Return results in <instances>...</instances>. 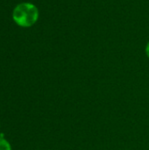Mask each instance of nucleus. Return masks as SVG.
<instances>
[{
    "mask_svg": "<svg viewBox=\"0 0 149 150\" xmlns=\"http://www.w3.org/2000/svg\"><path fill=\"white\" fill-rule=\"evenodd\" d=\"M12 18L15 23L19 26L30 27L38 20L39 10L32 4L21 3L15 7Z\"/></svg>",
    "mask_w": 149,
    "mask_h": 150,
    "instance_id": "1",
    "label": "nucleus"
},
{
    "mask_svg": "<svg viewBox=\"0 0 149 150\" xmlns=\"http://www.w3.org/2000/svg\"><path fill=\"white\" fill-rule=\"evenodd\" d=\"M0 150H11V146L7 140L0 137Z\"/></svg>",
    "mask_w": 149,
    "mask_h": 150,
    "instance_id": "2",
    "label": "nucleus"
},
{
    "mask_svg": "<svg viewBox=\"0 0 149 150\" xmlns=\"http://www.w3.org/2000/svg\"><path fill=\"white\" fill-rule=\"evenodd\" d=\"M146 54L149 58V42L147 44V47H146Z\"/></svg>",
    "mask_w": 149,
    "mask_h": 150,
    "instance_id": "3",
    "label": "nucleus"
}]
</instances>
